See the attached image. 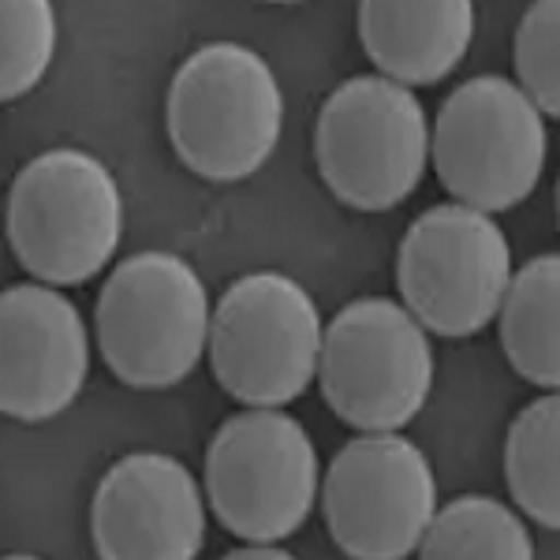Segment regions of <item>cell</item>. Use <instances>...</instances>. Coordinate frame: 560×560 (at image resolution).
Here are the masks:
<instances>
[{"label":"cell","mask_w":560,"mask_h":560,"mask_svg":"<svg viewBox=\"0 0 560 560\" xmlns=\"http://www.w3.org/2000/svg\"><path fill=\"white\" fill-rule=\"evenodd\" d=\"M516 75L541 113L560 120V0H530L516 26Z\"/></svg>","instance_id":"obj_18"},{"label":"cell","mask_w":560,"mask_h":560,"mask_svg":"<svg viewBox=\"0 0 560 560\" xmlns=\"http://www.w3.org/2000/svg\"><path fill=\"white\" fill-rule=\"evenodd\" d=\"M512 79L478 75L445 97L430 158L445 191L482 213L516 210L546 168V120Z\"/></svg>","instance_id":"obj_8"},{"label":"cell","mask_w":560,"mask_h":560,"mask_svg":"<svg viewBox=\"0 0 560 560\" xmlns=\"http://www.w3.org/2000/svg\"><path fill=\"white\" fill-rule=\"evenodd\" d=\"M512 247L493 213L448 202L408 224L396 255L404 306L438 337H475L501 314L512 284Z\"/></svg>","instance_id":"obj_9"},{"label":"cell","mask_w":560,"mask_h":560,"mask_svg":"<svg viewBox=\"0 0 560 560\" xmlns=\"http://www.w3.org/2000/svg\"><path fill=\"white\" fill-rule=\"evenodd\" d=\"M475 0H359L366 57L404 86L453 75L475 42Z\"/></svg>","instance_id":"obj_13"},{"label":"cell","mask_w":560,"mask_h":560,"mask_svg":"<svg viewBox=\"0 0 560 560\" xmlns=\"http://www.w3.org/2000/svg\"><path fill=\"white\" fill-rule=\"evenodd\" d=\"M90 374L79 306L57 284H12L0 300V408L15 422H49L75 404Z\"/></svg>","instance_id":"obj_11"},{"label":"cell","mask_w":560,"mask_h":560,"mask_svg":"<svg viewBox=\"0 0 560 560\" xmlns=\"http://www.w3.org/2000/svg\"><path fill=\"white\" fill-rule=\"evenodd\" d=\"M94 549L108 560H191L206 546L198 478L165 453H131L94 493Z\"/></svg>","instance_id":"obj_12"},{"label":"cell","mask_w":560,"mask_h":560,"mask_svg":"<svg viewBox=\"0 0 560 560\" xmlns=\"http://www.w3.org/2000/svg\"><path fill=\"white\" fill-rule=\"evenodd\" d=\"M430 120L411 86L388 75L345 79L314 124V161L332 195L359 213L396 210L430 165Z\"/></svg>","instance_id":"obj_4"},{"label":"cell","mask_w":560,"mask_h":560,"mask_svg":"<svg viewBox=\"0 0 560 560\" xmlns=\"http://www.w3.org/2000/svg\"><path fill=\"white\" fill-rule=\"evenodd\" d=\"M261 4H300V0H261Z\"/></svg>","instance_id":"obj_19"},{"label":"cell","mask_w":560,"mask_h":560,"mask_svg":"<svg viewBox=\"0 0 560 560\" xmlns=\"http://www.w3.org/2000/svg\"><path fill=\"white\" fill-rule=\"evenodd\" d=\"M318 382L329 411L348 427L404 430L433 388L430 329L396 300H351L325 325Z\"/></svg>","instance_id":"obj_7"},{"label":"cell","mask_w":560,"mask_h":560,"mask_svg":"<svg viewBox=\"0 0 560 560\" xmlns=\"http://www.w3.org/2000/svg\"><path fill=\"white\" fill-rule=\"evenodd\" d=\"M325 527L340 553L400 560L419 553L438 512L430 459L400 430H374L348 441L322 478Z\"/></svg>","instance_id":"obj_10"},{"label":"cell","mask_w":560,"mask_h":560,"mask_svg":"<svg viewBox=\"0 0 560 560\" xmlns=\"http://www.w3.org/2000/svg\"><path fill=\"white\" fill-rule=\"evenodd\" d=\"M94 325L108 370L128 388L158 393L184 382L210 351L213 306L191 261L139 250L105 277Z\"/></svg>","instance_id":"obj_2"},{"label":"cell","mask_w":560,"mask_h":560,"mask_svg":"<svg viewBox=\"0 0 560 560\" xmlns=\"http://www.w3.org/2000/svg\"><path fill=\"white\" fill-rule=\"evenodd\" d=\"M557 224H560V179H557Z\"/></svg>","instance_id":"obj_20"},{"label":"cell","mask_w":560,"mask_h":560,"mask_svg":"<svg viewBox=\"0 0 560 560\" xmlns=\"http://www.w3.org/2000/svg\"><path fill=\"white\" fill-rule=\"evenodd\" d=\"M504 478L530 520L560 530V388L527 404L509 427Z\"/></svg>","instance_id":"obj_15"},{"label":"cell","mask_w":560,"mask_h":560,"mask_svg":"<svg viewBox=\"0 0 560 560\" xmlns=\"http://www.w3.org/2000/svg\"><path fill=\"white\" fill-rule=\"evenodd\" d=\"M325 325L311 292L277 269L240 277L213 306L210 363L247 408H284L318 377Z\"/></svg>","instance_id":"obj_5"},{"label":"cell","mask_w":560,"mask_h":560,"mask_svg":"<svg viewBox=\"0 0 560 560\" xmlns=\"http://www.w3.org/2000/svg\"><path fill=\"white\" fill-rule=\"evenodd\" d=\"M501 348L538 388H560V255H538L512 273L501 303Z\"/></svg>","instance_id":"obj_14"},{"label":"cell","mask_w":560,"mask_h":560,"mask_svg":"<svg viewBox=\"0 0 560 560\" xmlns=\"http://www.w3.org/2000/svg\"><path fill=\"white\" fill-rule=\"evenodd\" d=\"M124 236L120 184L86 150H45L8 191V243L34 280L71 288L94 280Z\"/></svg>","instance_id":"obj_3"},{"label":"cell","mask_w":560,"mask_h":560,"mask_svg":"<svg viewBox=\"0 0 560 560\" xmlns=\"http://www.w3.org/2000/svg\"><path fill=\"white\" fill-rule=\"evenodd\" d=\"M0 94L4 102L31 94L57 57L52 0H0Z\"/></svg>","instance_id":"obj_17"},{"label":"cell","mask_w":560,"mask_h":560,"mask_svg":"<svg viewBox=\"0 0 560 560\" xmlns=\"http://www.w3.org/2000/svg\"><path fill=\"white\" fill-rule=\"evenodd\" d=\"M419 553L427 560H530L535 541L509 504L486 493H464L433 512Z\"/></svg>","instance_id":"obj_16"},{"label":"cell","mask_w":560,"mask_h":560,"mask_svg":"<svg viewBox=\"0 0 560 560\" xmlns=\"http://www.w3.org/2000/svg\"><path fill=\"white\" fill-rule=\"evenodd\" d=\"M168 142L195 176L240 184L273 158L284 94L261 52L210 42L179 65L165 102Z\"/></svg>","instance_id":"obj_1"},{"label":"cell","mask_w":560,"mask_h":560,"mask_svg":"<svg viewBox=\"0 0 560 560\" xmlns=\"http://www.w3.org/2000/svg\"><path fill=\"white\" fill-rule=\"evenodd\" d=\"M318 490V448L303 422L280 408L232 415L206 448V501L232 538H292L311 520Z\"/></svg>","instance_id":"obj_6"}]
</instances>
